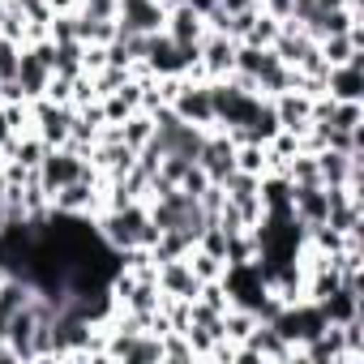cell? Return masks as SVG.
Here are the masks:
<instances>
[{
    "label": "cell",
    "instance_id": "2e32d148",
    "mask_svg": "<svg viewBox=\"0 0 364 364\" xmlns=\"http://www.w3.org/2000/svg\"><path fill=\"white\" fill-rule=\"evenodd\" d=\"M326 124H334V129H364V103H338L334 99Z\"/></svg>",
    "mask_w": 364,
    "mask_h": 364
},
{
    "label": "cell",
    "instance_id": "8fae6325",
    "mask_svg": "<svg viewBox=\"0 0 364 364\" xmlns=\"http://www.w3.org/2000/svg\"><path fill=\"white\" fill-rule=\"evenodd\" d=\"M274 103V116H279V129H287V133H296V137H304V129L313 124V99L304 95V90H283V95H274L270 99Z\"/></svg>",
    "mask_w": 364,
    "mask_h": 364
},
{
    "label": "cell",
    "instance_id": "4fadbf2b",
    "mask_svg": "<svg viewBox=\"0 0 364 364\" xmlns=\"http://www.w3.org/2000/svg\"><path fill=\"white\" fill-rule=\"evenodd\" d=\"M317 52L326 65H347L355 52H364V26H351L347 35H326L317 39Z\"/></svg>",
    "mask_w": 364,
    "mask_h": 364
},
{
    "label": "cell",
    "instance_id": "d6986e66",
    "mask_svg": "<svg viewBox=\"0 0 364 364\" xmlns=\"http://www.w3.org/2000/svg\"><path fill=\"white\" fill-rule=\"evenodd\" d=\"M18 52H22V43L0 39V82H9V77L18 73Z\"/></svg>",
    "mask_w": 364,
    "mask_h": 364
},
{
    "label": "cell",
    "instance_id": "e0dca14e",
    "mask_svg": "<svg viewBox=\"0 0 364 364\" xmlns=\"http://www.w3.org/2000/svg\"><path fill=\"white\" fill-rule=\"evenodd\" d=\"M163 360H185V364L198 360V355H193V343L185 338V330H167V334H163Z\"/></svg>",
    "mask_w": 364,
    "mask_h": 364
},
{
    "label": "cell",
    "instance_id": "5b68a950",
    "mask_svg": "<svg viewBox=\"0 0 364 364\" xmlns=\"http://www.w3.org/2000/svg\"><path fill=\"white\" fill-rule=\"evenodd\" d=\"M236 39L232 35H223V31H206V39L198 43V65L189 69L193 77H206V82H215V77H228L232 69H236Z\"/></svg>",
    "mask_w": 364,
    "mask_h": 364
},
{
    "label": "cell",
    "instance_id": "9a60e30c",
    "mask_svg": "<svg viewBox=\"0 0 364 364\" xmlns=\"http://www.w3.org/2000/svg\"><path fill=\"white\" fill-rule=\"evenodd\" d=\"M236 171L266 176V171H270V154H266V146H257V141H236Z\"/></svg>",
    "mask_w": 364,
    "mask_h": 364
},
{
    "label": "cell",
    "instance_id": "7a4b0ae2",
    "mask_svg": "<svg viewBox=\"0 0 364 364\" xmlns=\"http://www.w3.org/2000/svg\"><path fill=\"white\" fill-rule=\"evenodd\" d=\"M262 99H266V95H253V90L236 86L232 77H215V82H210L215 129H223V133H236V129H245V124L253 120V112L262 107Z\"/></svg>",
    "mask_w": 364,
    "mask_h": 364
},
{
    "label": "cell",
    "instance_id": "603a6c76",
    "mask_svg": "<svg viewBox=\"0 0 364 364\" xmlns=\"http://www.w3.org/2000/svg\"><path fill=\"white\" fill-rule=\"evenodd\" d=\"M5 189H9V180H5V167H0V206H5Z\"/></svg>",
    "mask_w": 364,
    "mask_h": 364
},
{
    "label": "cell",
    "instance_id": "6da1fadb",
    "mask_svg": "<svg viewBox=\"0 0 364 364\" xmlns=\"http://www.w3.org/2000/svg\"><path fill=\"white\" fill-rule=\"evenodd\" d=\"M95 232L99 240L112 249V253H129V249H150L159 228L146 210V202H120V206H103L95 219Z\"/></svg>",
    "mask_w": 364,
    "mask_h": 364
},
{
    "label": "cell",
    "instance_id": "ba28073f",
    "mask_svg": "<svg viewBox=\"0 0 364 364\" xmlns=\"http://www.w3.org/2000/svg\"><path fill=\"white\" fill-rule=\"evenodd\" d=\"M326 95L338 103H364V52H355L347 65L326 69Z\"/></svg>",
    "mask_w": 364,
    "mask_h": 364
},
{
    "label": "cell",
    "instance_id": "52a82bcc",
    "mask_svg": "<svg viewBox=\"0 0 364 364\" xmlns=\"http://www.w3.org/2000/svg\"><path fill=\"white\" fill-rule=\"evenodd\" d=\"M69 124H73V107L69 103H52V99H35L31 103V129L48 146H65L69 141Z\"/></svg>",
    "mask_w": 364,
    "mask_h": 364
},
{
    "label": "cell",
    "instance_id": "cb8c5ba5",
    "mask_svg": "<svg viewBox=\"0 0 364 364\" xmlns=\"http://www.w3.org/2000/svg\"><path fill=\"white\" fill-rule=\"evenodd\" d=\"M5 5H14V0H5Z\"/></svg>",
    "mask_w": 364,
    "mask_h": 364
},
{
    "label": "cell",
    "instance_id": "277c9868",
    "mask_svg": "<svg viewBox=\"0 0 364 364\" xmlns=\"http://www.w3.org/2000/svg\"><path fill=\"white\" fill-rule=\"evenodd\" d=\"M86 171H90V163H86V154L73 150V146H48V154H43L39 167H35V176H39L48 202H52L56 189H65L69 180H77V176H86Z\"/></svg>",
    "mask_w": 364,
    "mask_h": 364
},
{
    "label": "cell",
    "instance_id": "44dd1931",
    "mask_svg": "<svg viewBox=\"0 0 364 364\" xmlns=\"http://www.w3.org/2000/svg\"><path fill=\"white\" fill-rule=\"evenodd\" d=\"M223 14H245V9H262V0H219Z\"/></svg>",
    "mask_w": 364,
    "mask_h": 364
},
{
    "label": "cell",
    "instance_id": "3957f363",
    "mask_svg": "<svg viewBox=\"0 0 364 364\" xmlns=\"http://www.w3.org/2000/svg\"><path fill=\"white\" fill-rule=\"evenodd\" d=\"M185 124H198V129H215V107H210V82L206 77H193L185 73L176 82V95L167 103Z\"/></svg>",
    "mask_w": 364,
    "mask_h": 364
},
{
    "label": "cell",
    "instance_id": "ffe728a7",
    "mask_svg": "<svg viewBox=\"0 0 364 364\" xmlns=\"http://www.w3.org/2000/svg\"><path fill=\"white\" fill-rule=\"evenodd\" d=\"M262 9H266L270 18H279V22H287V18H291V0H262Z\"/></svg>",
    "mask_w": 364,
    "mask_h": 364
},
{
    "label": "cell",
    "instance_id": "30bf717a",
    "mask_svg": "<svg viewBox=\"0 0 364 364\" xmlns=\"http://www.w3.org/2000/svg\"><path fill=\"white\" fill-rule=\"evenodd\" d=\"M163 35H167V39H176L180 48H198V43L206 39V14L180 0V5H171V9H167Z\"/></svg>",
    "mask_w": 364,
    "mask_h": 364
},
{
    "label": "cell",
    "instance_id": "7402d4cb",
    "mask_svg": "<svg viewBox=\"0 0 364 364\" xmlns=\"http://www.w3.org/2000/svg\"><path fill=\"white\" fill-rule=\"evenodd\" d=\"M48 5H52V14H73L77 0H48Z\"/></svg>",
    "mask_w": 364,
    "mask_h": 364
},
{
    "label": "cell",
    "instance_id": "8992f818",
    "mask_svg": "<svg viewBox=\"0 0 364 364\" xmlns=\"http://www.w3.org/2000/svg\"><path fill=\"white\" fill-rule=\"evenodd\" d=\"M198 167L210 176V185H223V180L236 171V141L223 129H210L202 150H198Z\"/></svg>",
    "mask_w": 364,
    "mask_h": 364
},
{
    "label": "cell",
    "instance_id": "7c38bea8",
    "mask_svg": "<svg viewBox=\"0 0 364 364\" xmlns=\"http://www.w3.org/2000/svg\"><path fill=\"white\" fill-rule=\"evenodd\" d=\"M245 347L266 364V360H274V364H287V360H296V347L270 326V321H257L253 330H249V338H245Z\"/></svg>",
    "mask_w": 364,
    "mask_h": 364
},
{
    "label": "cell",
    "instance_id": "5bb4252c",
    "mask_svg": "<svg viewBox=\"0 0 364 364\" xmlns=\"http://www.w3.org/2000/svg\"><path fill=\"white\" fill-rule=\"evenodd\" d=\"M150 137H154V116H150L146 107H137V112H129V116L120 120V141H124L129 150H141Z\"/></svg>",
    "mask_w": 364,
    "mask_h": 364
},
{
    "label": "cell",
    "instance_id": "9c48e42d",
    "mask_svg": "<svg viewBox=\"0 0 364 364\" xmlns=\"http://www.w3.org/2000/svg\"><path fill=\"white\" fill-rule=\"evenodd\" d=\"M154 283H159L163 300H198V291H202V283H198V274L189 270L185 257L159 262V266H154Z\"/></svg>",
    "mask_w": 364,
    "mask_h": 364
},
{
    "label": "cell",
    "instance_id": "ac0fdd59",
    "mask_svg": "<svg viewBox=\"0 0 364 364\" xmlns=\"http://www.w3.org/2000/svg\"><path fill=\"white\" fill-rule=\"evenodd\" d=\"M279 26H283V22H279V18H270V14L262 9V14H257V22H253V31L245 35V43H253V48H270V43H274V35H279Z\"/></svg>",
    "mask_w": 364,
    "mask_h": 364
}]
</instances>
